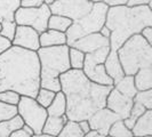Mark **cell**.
Returning <instances> with one entry per match:
<instances>
[{
    "mask_svg": "<svg viewBox=\"0 0 152 137\" xmlns=\"http://www.w3.org/2000/svg\"><path fill=\"white\" fill-rule=\"evenodd\" d=\"M20 95L12 90H5L0 91V102L5 103V104H9V105H14L16 106L18 101H20Z\"/></svg>",
    "mask_w": 152,
    "mask_h": 137,
    "instance_id": "cell-32",
    "label": "cell"
},
{
    "mask_svg": "<svg viewBox=\"0 0 152 137\" xmlns=\"http://www.w3.org/2000/svg\"><path fill=\"white\" fill-rule=\"evenodd\" d=\"M104 25L110 30V48L118 50L130 37L140 34L146 26H152L151 6L110 7Z\"/></svg>",
    "mask_w": 152,
    "mask_h": 137,
    "instance_id": "cell-3",
    "label": "cell"
},
{
    "mask_svg": "<svg viewBox=\"0 0 152 137\" xmlns=\"http://www.w3.org/2000/svg\"><path fill=\"white\" fill-rule=\"evenodd\" d=\"M39 42L41 48L63 46L66 45V36L64 32L47 29L39 34Z\"/></svg>",
    "mask_w": 152,
    "mask_h": 137,
    "instance_id": "cell-17",
    "label": "cell"
},
{
    "mask_svg": "<svg viewBox=\"0 0 152 137\" xmlns=\"http://www.w3.org/2000/svg\"><path fill=\"white\" fill-rule=\"evenodd\" d=\"M145 111H146V109H145L144 106H142L141 104H138V103H135V102H134V104H133V107H132V110H130V113H129V115H128V118L124 119V123L126 125V127H127L128 129L132 130L133 126H134V123L136 122L137 119L144 113Z\"/></svg>",
    "mask_w": 152,
    "mask_h": 137,
    "instance_id": "cell-28",
    "label": "cell"
},
{
    "mask_svg": "<svg viewBox=\"0 0 152 137\" xmlns=\"http://www.w3.org/2000/svg\"><path fill=\"white\" fill-rule=\"evenodd\" d=\"M0 31H1V23H0Z\"/></svg>",
    "mask_w": 152,
    "mask_h": 137,
    "instance_id": "cell-47",
    "label": "cell"
},
{
    "mask_svg": "<svg viewBox=\"0 0 152 137\" xmlns=\"http://www.w3.org/2000/svg\"><path fill=\"white\" fill-rule=\"evenodd\" d=\"M23 123L24 122L17 114L10 119L0 121V137H9L12 135V133H14L15 130L21 129Z\"/></svg>",
    "mask_w": 152,
    "mask_h": 137,
    "instance_id": "cell-23",
    "label": "cell"
},
{
    "mask_svg": "<svg viewBox=\"0 0 152 137\" xmlns=\"http://www.w3.org/2000/svg\"><path fill=\"white\" fill-rule=\"evenodd\" d=\"M107 135L111 137H130L133 136L132 130L128 129L126 127V125L124 123V120L119 119L114 122L113 125L110 127Z\"/></svg>",
    "mask_w": 152,
    "mask_h": 137,
    "instance_id": "cell-27",
    "label": "cell"
},
{
    "mask_svg": "<svg viewBox=\"0 0 152 137\" xmlns=\"http://www.w3.org/2000/svg\"><path fill=\"white\" fill-rule=\"evenodd\" d=\"M37 55L40 64V87L55 93L60 91V77L71 68L69 63V46L40 47Z\"/></svg>",
    "mask_w": 152,
    "mask_h": 137,
    "instance_id": "cell-4",
    "label": "cell"
},
{
    "mask_svg": "<svg viewBox=\"0 0 152 137\" xmlns=\"http://www.w3.org/2000/svg\"><path fill=\"white\" fill-rule=\"evenodd\" d=\"M103 4H105L107 7H118V6H125L127 5L128 0H102Z\"/></svg>",
    "mask_w": 152,
    "mask_h": 137,
    "instance_id": "cell-35",
    "label": "cell"
},
{
    "mask_svg": "<svg viewBox=\"0 0 152 137\" xmlns=\"http://www.w3.org/2000/svg\"><path fill=\"white\" fill-rule=\"evenodd\" d=\"M91 2H101L102 0H91Z\"/></svg>",
    "mask_w": 152,
    "mask_h": 137,
    "instance_id": "cell-45",
    "label": "cell"
},
{
    "mask_svg": "<svg viewBox=\"0 0 152 137\" xmlns=\"http://www.w3.org/2000/svg\"><path fill=\"white\" fill-rule=\"evenodd\" d=\"M117 120H119V117L104 106L91 114L88 119V123L91 130H96L101 135L107 136L110 127Z\"/></svg>",
    "mask_w": 152,
    "mask_h": 137,
    "instance_id": "cell-13",
    "label": "cell"
},
{
    "mask_svg": "<svg viewBox=\"0 0 152 137\" xmlns=\"http://www.w3.org/2000/svg\"><path fill=\"white\" fill-rule=\"evenodd\" d=\"M107 46H110V40L101 36L99 32H95L76 40L70 47H73L78 50H81L83 53L88 54Z\"/></svg>",
    "mask_w": 152,
    "mask_h": 137,
    "instance_id": "cell-14",
    "label": "cell"
},
{
    "mask_svg": "<svg viewBox=\"0 0 152 137\" xmlns=\"http://www.w3.org/2000/svg\"><path fill=\"white\" fill-rule=\"evenodd\" d=\"M85 53L73 47H69V63L70 68L73 70H81L84 66Z\"/></svg>",
    "mask_w": 152,
    "mask_h": 137,
    "instance_id": "cell-25",
    "label": "cell"
},
{
    "mask_svg": "<svg viewBox=\"0 0 152 137\" xmlns=\"http://www.w3.org/2000/svg\"><path fill=\"white\" fill-rule=\"evenodd\" d=\"M69 120L68 118H66V115H62V117H47L41 133L57 137L58 134L61 133L62 128L64 127V125Z\"/></svg>",
    "mask_w": 152,
    "mask_h": 137,
    "instance_id": "cell-18",
    "label": "cell"
},
{
    "mask_svg": "<svg viewBox=\"0 0 152 137\" xmlns=\"http://www.w3.org/2000/svg\"><path fill=\"white\" fill-rule=\"evenodd\" d=\"M17 115L22 119L24 125L29 126L33 130V134H40L44 123L48 117L45 107L39 105L37 101L32 97L21 96L16 105Z\"/></svg>",
    "mask_w": 152,
    "mask_h": 137,
    "instance_id": "cell-8",
    "label": "cell"
},
{
    "mask_svg": "<svg viewBox=\"0 0 152 137\" xmlns=\"http://www.w3.org/2000/svg\"><path fill=\"white\" fill-rule=\"evenodd\" d=\"M48 117H62L65 115L66 112V101L65 96L61 90L57 91L55 94L53 102L50 103V105L46 109Z\"/></svg>",
    "mask_w": 152,
    "mask_h": 137,
    "instance_id": "cell-20",
    "label": "cell"
},
{
    "mask_svg": "<svg viewBox=\"0 0 152 137\" xmlns=\"http://www.w3.org/2000/svg\"><path fill=\"white\" fill-rule=\"evenodd\" d=\"M10 46H12V42L8 39L4 38L2 36H0V54H2L5 50H7Z\"/></svg>",
    "mask_w": 152,
    "mask_h": 137,
    "instance_id": "cell-38",
    "label": "cell"
},
{
    "mask_svg": "<svg viewBox=\"0 0 152 137\" xmlns=\"http://www.w3.org/2000/svg\"><path fill=\"white\" fill-rule=\"evenodd\" d=\"M104 137H111V136H109V135H107V136H104Z\"/></svg>",
    "mask_w": 152,
    "mask_h": 137,
    "instance_id": "cell-48",
    "label": "cell"
},
{
    "mask_svg": "<svg viewBox=\"0 0 152 137\" xmlns=\"http://www.w3.org/2000/svg\"><path fill=\"white\" fill-rule=\"evenodd\" d=\"M21 129H22L23 131H25L26 134H29L30 136H32V135H33V130L31 129V128H30V127H29V126H26V125H24V123H23V126H22V128H21Z\"/></svg>",
    "mask_w": 152,
    "mask_h": 137,
    "instance_id": "cell-43",
    "label": "cell"
},
{
    "mask_svg": "<svg viewBox=\"0 0 152 137\" xmlns=\"http://www.w3.org/2000/svg\"><path fill=\"white\" fill-rule=\"evenodd\" d=\"M117 53L125 76H134L140 68L152 66V45L141 34L130 37Z\"/></svg>",
    "mask_w": 152,
    "mask_h": 137,
    "instance_id": "cell-5",
    "label": "cell"
},
{
    "mask_svg": "<svg viewBox=\"0 0 152 137\" xmlns=\"http://www.w3.org/2000/svg\"><path fill=\"white\" fill-rule=\"evenodd\" d=\"M111 50L110 46L103 47L93 53L85 54L84 66L81 71L91 81L102 86H113V81L107 74L104 68V61Z\"/></svg>",
    "mask_w": 152,
    "mask_h": 137,
    "instance_id": "cell-7",
    "label": "cell"
},
{
    "mask_svg": "<svg viewBox=\"0 0 152 137\" xmlns=\"http://www.w3.org/2000/svg\"><path fill=\"white\" fill-rule=\"evenodd\" d=\"M20 7V0H0V23L4 21H14L16 10Z\"/></svg>",
    "mask_w": 152,
    "mask_h": 137,
    "instance_id": "cell-21",
    "label": "cell"
},
{
    "mask_svg": "<svg viewBox=\"0 0 152 137\" xmlns=\"http://www.w3.org/2000/svg\"><path fill=\"white\" fill-rule=\"evenodd\" d=\"M39 34L40 33H38L32 28L24 26V25H17L14 39L12 40V46L37 52L40 48Z\"/></svg>",
    "mask_w": 152,
    "mask_h": 137,
    "instance_id": "cell-12",
    "label": "cell"
},
{
    "mask_svg": "<svg viewBox=\"0 0 152 137\" xmlns=\"http://www.w3.org/2000/svg\"><path fill=\"white\" fill-rule=\"evenodd\" d=\"M31 137H56V136H52V135H47V134L40 133V134H33Z\"/></svg>",
    "mask_w": 152,
    "mask_h": 137,
    "instance_id": "cell-44",
    "label": "cell"
},
{
    "mask_svg": "<svg viewBox=\"0 0 152 137\" xmlns=\"http://www.w3.org/2000/svg\"><path fill=\"white\" fill-rule=\"evenodd\" d=\"M84 137H104L103 135H101L99 133H97L96 130H91L87 134H85Z\"/></svg>",
    "mask_w": 152,
    "mask_h": 137,
    "instance_id": "cell-42",
    "label": "cell"
},
{
    "mask_svg": "<svg viewBox=\"0 0 152 137\" xmlns=\"http://www.w3.org/2000/svg\"><path fill=\"white\" fill-rule=\"evenodd\" d=\"M133 77L137 91L152 89V66L140 68Z\"/></svg>",
    "mask_w": 152,
    "mask_h": 137,
    "instance_id": "cell-19",
    "label": "cell"
},
{
    "mask_svg": "<svg viewBox=\"0 0 152 137\" xmlns=\"http://www.w3.org/2000/svg\"><path fill=\"white\" fill-rule=\"evenodd\" d=\"M140 34H141L150 45H152V26H146V28H144L143 30L141 31Z\"/></svg>",
    "mask_w": 152,
    "mask_h": 137,
    "instance_id": "cell-36",
    "label": "cell"
},
{
    "mask_svg": "<svg viewBox=\"0 0 152 137\" xmlns=\"http://www.w3.org/2000/svg\"><path fill=\"white\" fill-rule=\"evenodd\" d=\"M107 7L105 4L101 2H94L93 8L88 14L83 16L81 18L77 20L70 25L65 36H66V45L70 47L76 40L83 38L87 34L95 33L101 30V28L105 24L107 18Z\"/></svg>",
    "mask_w": 152,
    "mask_h": 137,
    "instance_id": "cell-6",
    "label": "cell"
},
{
    "mask_svg": "<svg viewBox=\"0 0 152 137\" xmlns=\"http://www.w3.org/2000/svg\"><path fill=\"white\" fill-rule=\"evenodd\" d=\"M61 91L65 96L68 120H88L97 110L105 106L107 94L113 86H102L91 81L81 70L70 68L60 77Z\"/></svg>",
    "mask_w": 152,
    "mask_h": 137,
    "instance_id": "cell-1",
    "label": "cell"
},
{
    "mask_svg": "<svg viewBox=\"0 0 152 137\" xmlns=\"http://www.w3.org/2000/svg\"><path fill=\"white\" fill-rule=\"evenodd\" d=\"M103 64H104V68H105L107 74L112 79L113 85L125 77V73H124V70H122L121 63L119 61L117 50L111 49L107 54V58H105Z\"/></svg>",
    "mask_w": 152,
    "mask_h": 137,
    "instance_id": "cell-15",
    "label": "cell"
},
{
    "mask_svg": "<svg viewBox=\"0 0 152 137\" xmlns=\"http://www.w3.org/2000/svg\"><path fill=\"white\" fill-rule=\"evenodd\" d=\"M9 137H31L29 134H26L25 131H23L22 129L15 130L14 133H12V135Z\"/></svg>",
    "mask_w": 152,
    "mask_h": 137,
    "instance_id": "cell-40",
    "label": "cell"
},
{
    "mask_svg": "<svg viewBox=\"0 0 152 137\" xmlns=\"http://www.w3.org/2000/svg\"><path fill=\"white\" fill-rule=\"evenodd\" d=\"M130 137H136V136H130ZM145 137H152V136H145Z\"/></svg>",
    "mask_w": 152,
    "mask_h": 137,
    "instance_id": "cell-46",
    "label": "cell"
},
{
    "mask_svg": "<svg viewBox=\"0 0 152 137\" xmlns=\"http://www.w3.org/2000/svg\"><path fill=\"white\" fill-rule=\"evenodd\" d=\"M133 101L144 106L146 110H152V89L137 91Z\"/></svg>",
    "mask_w": 152,
    "mask_h": 137,
    "instance_id": "cell-30",
    "label": "cell"
},
{
    "mask_svg": "<svg viewBox=\"0 0 152 137\" xmlns=\"http://www.w3.org/2000/svg\"><path fill=\"white\" fill-rule=\"evenodd\" d=\"M16 26H17V24L14 21H4V22H1L0 36L8 39L12 42V40L14 39V36H15Z\"/></svg>",
    "mask_w": 152,
    "mask_h": 137,
    "instance_id": "cell-31",
    "label": "cell"
},
{
    "mask_svg": "<svg viewBox=\"0 0 152 137\" xmlns=\"http://www.w3.org/2000/svg\"><path fill=\"white\" fill-rule=\"evenodd\" d=\"M55 91H52L49 90V89H46V88H39L38 93H37V95H36V97L34 99L37 101V103H38L39 105H41L42 107H47L50 105V103L53 102L54 97H55Z\"/></svg>",
    "mask_w": 152,
    "mask_h": 137,
    "instance_id": "cell-29",
    "label": "cell"
},
{
    "mask_svg": "<svg viewBox=\"0 0 152 137\" xmlns=\"http://www.w3.org/2000/svg\"><path fill=\"white\" fill-rule=\"evenodd\" d=\"M79 123V127H80V129L81 131L84 133V134H87L88 131H91V126H89V123H88V120H81V121L78 122Z\"/></svg>",
    "mask_w": 152,
    "mask_h": 137,
    "instance_id": "cell-39",
    "label": "cell"
},
{
    "mask_svg": "<svg viewBox=\"0 0 152 137\" xmlns=\"http://www.w3.org/2000/svg\"><path fill=\"white\" fill-rule=\"evenodd\" d=\"M20 2L23 8H36L40 7L44 4V0H20Z\"/></svg>",
    "mask_w": 152,
    "mask_h": 137,
    "instance_id": "cell-34",
    "label": "cell"
},
{
    "mask_svg": "<svg viewBox=\"0 0 152 137\" xmlns=\"http://www.w3.org/2000/svg\"><path fill=\"white\" fill-rule=\"evenodd\" d=\"M133 136L145 137L152 136V110H146L132 128Z\"/></svg>",
    "mask_w": 152,
    "mask_h": 137,
    "instance_id": "cell-16",
    "label": "cell"
},
{
    "mask_svg": "<svg viewBox=\"0 0 152 137\" xmlns=\"http://www.w3.org/2000/svg\"><path fill=\"white\" fill-rule=\"evenodd\" d=\"M133 104H134L133 98L122 95L121 93H119L113 87L107 94L105 107L117 114L119 117V119L124 120V119L128 118Z\"/></svg>",
    "mask_w": 152,
    "mask_h": 137,
    "instance_id": "cell-11",
    "label": "cell"
},
{
    "mask_svg": "<svg viewBox=\"0 0 152 137\" xmlns=\"http://www.w3.org/2000/svg\"><path fill=\"white\" fill-rule=\"evenodd\" d=\"M93 5L91 0H55L49 5V9L54 15L64 16L75 22L88 14Z\"/></svg>",
    "mask_w": 152,
    "mask_h": 137,
    "instance_id": "cell-10",
    "label": "cell"
},
{
    "mask_svg": "<svg viewBox=\"0 0 152 137\" xmlns=\"http://www.w3.org/2000/svg\"><path fill=\"white\" fill-rule=\"evenodd\" d=\"M84 135L85 134L81 131L78 122L69 120L64 125V127L62 128L61 133L57 137H84Z\"/></svg>",
    "mask_w": 152,
    "mask_h": 137,
    "instance_id": "cell-26",
    "label": "cell"
},
{
    "mask_svg": "<svg viewBox=\"0 0 152 137\" xmlns=\"http://www.w3.org/2000/svg\"><path fill=\"white\" fill-rule=\"evenodd\" d=\"M99 33H101V36H103L104 38H110V30L107 29L105 25H103L102 28H101V30L99 31Z\"/></svg>",
    "mask_w": 152,
    "mask_h": 137,
    "instance_id": "cell-41",
    "label": "cell"
},
{
    "mask_svg": "<svg viewBox=\"0 0 152 137\" xmlns=\"http://www.w3.org/2000/svg\"><path fill=\"white\" fill-rule=\"evenodd\" d=\"M52 15L49 6L42 4L40 7L36 8H23L20 7L15 13L14 22L17 25L29 26L42 33L48 29V20Z\"/></svg>",
    "mask_w": 152,
    "mask_h": 137,
    "instance_id": "cell-9",
    "label": "cell"
},
{
    "mask_svg": "<svg viewBox=\"0 0 152 137\" xmlns=\"http://www.w3.org/2000/svg\"><path fill=\"white\" fill-rule=\"evenodd\" d=\"M16 114H17L16 106L9 105V104H5V103L0 102V121L10 119V118L15 117Z\"/></svg>",
    "mask_w": 152,
    "mask_h": 137,
    "instance_id": "cell-33",
    "label": "cell"
},
{
    "mask_svg": "<svg viewBox=\"0 0 152 137\" xmlns=\"http://www.w3.org/2000/svg\"><path fill=\"white\" fill-rule=\"evenodd\" d=\"M40 88L37 52L10 46L0 54V91L12 90L34 98Z\"/></svg>",
    "mask_w": 152,
    "mask_h": 137,
    "instance_id": "cell-2",
    "label": "cell"
},
{
    "mask_svg": "<svg viewBox=\"0 0 152 137\" xmlns=\"http://www.w3.org/2000/svg\"><path fill=\"white\" fill-rule=\"evenodd\" d=\"M113 87L121 93L122 95L128 96L130 98H134V96L136 95L137 89L134 84V77L133 76H125L124 78H121L118 82H115L113 85Z\"/></svg>",
    "mask_w": 152,
    "mask_h": 137,
    "instance_id": "cell-22",
    "label": "cell"
},
{
    "mask_svg": "<svg viewBox=\"0 0 152 137\" xmlns=\"http://www.w3.org/2000/svg\"><path fill=\"white\" fill-rule=\"evenodd\" d=\"M152 0H128L127 2V6H143V5H149L151 6Z\"/></svg>",
    "mask_w": 152,
    "mask_h": 137,
    "instance_id": "cell-37",
    "label": "cell"
},
{
    "mask_svg": "<svg viewBox=\"0 0 152 137\" xmlns=\"http://www.w3.org/2000/svg\"><path fill=\"white\" fill-rule=\"evenodd\" d=\"M71 24H72V21L69 20L68 17L52 14L50 17H49V20H48V29L65 33Z\"/></svg>",
    "mask_w": 152,
    "mask_h": 137,
    "instance_id": "cell-24",
    "label": "cell"
}]
</instances>
